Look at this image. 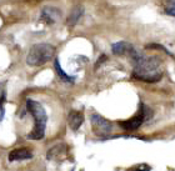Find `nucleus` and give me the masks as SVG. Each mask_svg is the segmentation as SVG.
Segmentation results:
<instances>
[{"mask_svg":"<svg viewBox=\"0 0 175 171\" xmlns=\"http://www.w3.org/2000/svg\"><path fill=\"white\" fill-rule=\"evenodd\" d=\"M131 47H133V45H130L129 43L118 41V43L113 44L111 50H113V54H115V55H125V54H129Z\"/></svg>","mask_w":175,"mask_h":171,"instance_id":"9b49d317","label":"nucleus"},{"mask_svg":"<svg viewBox=\"0 0 175 171\" xmlns=\"http://www.w3.org/2000/svg\"><path fill=\"white\" fill-rule=\"evenodd\" d=\"M65 154H66V145L64 142H59L56 145H54L53 148H50L46 152V159L48 160H59L61 159Z\"/></svg>","mask_w":175,"mask_h":171,"instance_id":"0eeeda50","label":"nucleus"},{"mask_svg":"<svg viewBox=\"0 0 175 171\" xmlns=\"http://www.w3.org/2000/svg\"><path fill=\"white\" fill-rule=\"evenodd\" d=\"M134 63L133 76L145 83H156L161 79V60L158 56H144L134 47L129 51Z\"/></svg>","mask_w":175,"mask_h":171,"instance_id":"f257e3e1","label":"nucleus"},{"mask_svg":"<svg viewBox=\"0 0 175 171\" xmlns=\"http://www.w3.org/2000/svg\"><path fill=\"white\" fill-rule=\"evenodd\" d=\"M42 20L48 25H53L58 20L61 18V11L58 8H53V6H46L42 10Z\"/></svg>","mask_w":175,"mask_h":171,"instance_id":"39448f33","label":"nucleus"},{"mask_svg":"<svg viewBox=\"0 0 175 171\" xmlns=\"http://www.w3.org/2000/svg\"><path fill=\"white\" fill-rule=\"evenodd\" d=\"M131 171H150V166H148L146 164H140V165L134 166Z\"/></svg>","mask_w":175,"mask_h":171,"instance_id":"4468645a","label":"nucleus"},{"mask_svg":"<svg viewBox=\"0 0 175 171\" xmlns=\"http://www.w3.org/2000/svg\"><path fill=\"white\" fill-rule=\"evenodd\" d=\"M90 121L94 132L98 136H108L113 130V124L109 120H106L105 118L98 115V114H93L90 116Z\"/></svg>","mask_w":175,"mask_h":171,"instance_id":"20e7f679","label":"nucleus"},{"mask_svg":"<svg viewBox=\"0 0 175 171\" xmlns=\"http://www.w3.org/2000/svg\"><path fill=\"white\" fill-rule=\"evenodd\" d=\"M55 55V47L50 44L42 43L35 44L30 47L28 56H26V64L30 66H42L50 61Z\"/></svg>","mask_w":175,"mask_h":171,"instance_id":"7ed1b4c3","label":"nucleus"},{"mask_svg":"<svg viewBox=\"0 0 175 171\" xmlns=\"http://www.w3.org/2000/svg\"><path fill=\"white\" fill-rule=\"evenodd\" d=\"M3 102H4V95H3V98L0 99V110L3 109Z\"/></svg>","mask_w":175,"mask_h":171,"instance_id":"f3484780","label":"nucleus"},{"mask_svg":"<svg viewBox=\"0 0 175 171\" xmlns=\"http://www.w3.org/2000/svg\"><path fill=\"white\" fill-rule=\"evenodd\" d=\"M104 60H106V56H105V55H103V56H101V59H99V60H98V63H97V67H98L99 65H100Z\"/></svg>","mask_w":175,"mask_h":171,"instance_id":"dca6fc26","label":"nucleus"},{"mask_svg":"<svg viewBox=\"0 0 175 171\" xmlns=\"http://www.w3.org/2000/svg\"><path fill=\"white\" fill-rule=\"evenodd\" d=\"M54 67H55L56 74L59 75V77L61 79V80L66 81V83H74V76H69L68 74H65V71L61 69V66L59 64V60L58 59H55V61H54Z\"/></svg>","mask_w":175,"mask_h":171,"instance_id":"f8f14e48","label":"nucleus"},{"mask_svg":"<svg viewBox=\"0 0 175 171\" xmlns=\"http://www.w3.org/2000/svg\"><path fill=\"white\" fill-rule=\"evenodd\" d=\"M84 122V115L83 112L80 111H70L69 115H68V124H69L70 129L74 130V131H76V130L80 128L81 125H83Z\"/></svg>","mask_w":175,"mask_h":171,"instance_id":"6e6552de","label":"nucleus"},{"mask_svg":"<svg viewBox=\"0 0 175 171\" xmlns=\"http://www.w3.org/2000/svg\"><path fill=\"white\" fill-rule=\"evenodd\" d=\"M83 14H84V8L81 5H78V6H75V8H73V10L69 13V16H68V19H66L68 26L76 25L78 21L80 20V18L83 16Z\"/></svg>","mask_w":175,"mask_h":171,"instance_id":"9d476101","label":"nucleus"},{"mask_svg":"<svg viewBox=\"0 0 175 171\" xmlns=\"http://www.w3.org/2000/svg\"><path fill=\"white\" fill-rule=\"evenodd\" d=\"M170 3H173V5H170L169 8H166L165 13L168 15H171V16H175V0H169Z\"/></svg>","mask_w":175,"mask_h":171,"instance_id":"2eb2a0df","label":"nucleus"},{"mask_svg":"<svg viewBox=\"0 0 175 171\" xmlns=\"http://www.w3.org/2000/svg\"><path fill=\"white\" fill-rule=\"evenodd\" d=\"M144 122V116L141 114V111H139V114L136 116H134V118L129 119V120H125V121H120L119 125L121 126L124 130L126 131H134V130L139 129L140 125H141Z\"/></svg>","mask_w":175,"mask_h":171,"instance_id":"423d86ee","label":"nucleus"},{"mask_svg":"<svg viewBox=\"0 0 175 171\" xmlns=\"http://www.w3.org/2000/svg\"><path fill=\"white\" fill-rule=\"evenodd\" d=\"M141 114H143V116H144V121L145 120H149L150 118L153 116V112H152V110H150L148 106H145V105H141Z\"/></svg>","mask_w":175,"mask_h":171,"instance_id":"ddd939ff","label":"nucleus"},{"mask_svg":"<svg viewBox=\"0 0 175 171\" xmlns=\"http://www.w3.org/2000/svg\"><path fill=\"white\" fill-rule=\"evenodd\" d=\"M33 154L28 149H16L9 152L8 160L9 161H20V160H28L32 159Z\"/></svg>","mask_w":175,"mask_h":171,"instance_id":"1a4fd4ad","label":"nucleus"},{"mask_svg":"<svg viewBox=\"0 0 175 171\" xmlns=\"http://www.w3.org/2000/svg\"><path fill=\"white\" fill-rule=\"evenodd\" d=\"M26 109L30 112V115L34 118V129L26 136L29 140H42L45 136V128L48 121V115L45 109L42 104L38 101L29 100L26 101Z\"/></svg>","mask_w":175,"mask_h":171,"instance_id":"f03ea898","label":"nucleus"}]
</instances>
